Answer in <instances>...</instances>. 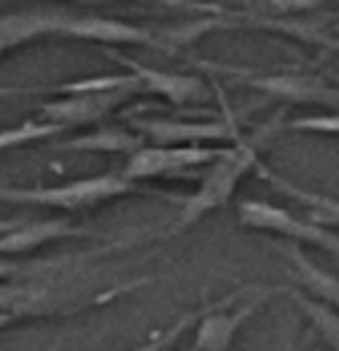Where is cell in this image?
I'll list each match as a JSON object with an SVG mask.
<instances>
[{
  "label": "cell",
  "instance_id": "6da1fadb",
  "mask_svg": "<svg viewBox=\"0 0 339 351\" xmlns=\"http://www.w3.org/2000/svg\"><path fill=\"white\" fill-rule=\"evenodd\" d=\"M285 114L287 110L282 107L280 112H275L268 121L261 128H256L251 136H244L240 141H235L230 147H225L223 157L216 159L207 171H202L199 178V188L192 195L178 199L181 202V214L173 226V230L190 228L192 223H197L199 219H204L207 214H212L218 206L228 204L230 197L238 190L240 180L244 178L251 169H259V157L264 152V147L277 136L280 131H285Z\"/></svg>",
  "mask_w": 339,
  "mask_h": 351
},
{
  "label": "cell",
  "instance_id": "7a4b0ae2",
  "mask_svg": "<svg viewBox=\"0 0 339 351\" xmlns=\"http://www.w3.org/2000/svg\"><path fill=\"white\" fill-rule=\"evenodd\" d=\"M138 193V185L119 173H100L71 180L55 188H0V202L50 206V209L79 211Z\"/></svg>",
  "mask_w": 339,
  "mask_h": 351
},
{
  "label": "cell",
  "instance_id": "3957f363",
  "mask_svg": "<svg viewBox=\"0 0 339 351\" xmlns=\"http://www.w3.org/2000/svg\"><path fill=\"white\" fill-rule=\"evenodd\" d=\"M238 221L240 226L259 233H273L285 237L294 245H311L318 250L335 254L339 259V235L330 228L313 223L311 219H299L287 209L264 199H240L238 202Z\"/></svg>",
  "mask_w": 339,
  "mask_h": 351
},
{
  "label": "cell",
  "instance_id": "277c9868",
  "mask_svg": "<svg viewBox=\"0 0 339 351\" xmlns=\"http://www.w3.org/2000/svg\"><path fill=\"white\" fill-rule=\"evenodd\" d=\"M209 69L225 71V74L240 76V84L254 88L264 95L277 97L287 105H318L339 112V86L327 81L325 76L316 74H297V71H282V74H259L238 66H214L204 62ZM202 64V66H204Z\"/></svg>",
  "mask_w": 339,
  "mask_h": 351
},
{
  "label": "cell",
  "instance_id": "5b68a950",
  "mask_svg": "<svg viewBox=\"0 0 339 351\" xmlns=\"http://www.w3.org/2000/svg\"><path fill=\"white\" fill-rule=\"evenodd\" d=\"M225 147H154L145 145L136 154H131L121 176L131 183L140 180H178L194 178L199 180V169L212 167L216 159H221Z\"/></svg>",
  "mask_w": 339,
  "mask_h": 351
},
{
  "label": "cell",
  "instance_id": "8992f818",
  "mask_svg": "<svg viewBox=\"0 0 339 351\" xmlns=\"http://www.w3.org/2000/svg\"><path fill=\"white\" fill-rule=\"evenodd\" d=\"M131 126L138 136L147 138L154 147H202V143L240 141L238 128L230 117L209 121H188L168 117H133Z\"/></svg>",
  "mask_w": 339,
  "mask_h": 351
},
{
  "label": "cell",
  "instance_id": "52a82bcc",
  "mask_svg": "<svg viewBox=\"0 0 339 351\" xmlns=\"http://www.w3.org/2000/svg\"><path fill=\"white\" fill-rule=\"evenodd\" d=\"M138 88H114V90H95L84 93V95L62 97V100L43 102L38 107L45 121L58 123L66 131L74 126H88V123H100L102 119L114 114L119 107L128 105L133 95H138Z\"/></svg>",
  "mask_w": 339,
  "mask_h": 351
},
{
  "label": "cell",
  "instance_id": "ba28073f",
  "mask_svg": "<svg viewBox=\"0 0 339 351\" xmlns=\"http://www.w3.org/2000/svg\"><path fill=\"white\" fill-rule=\"evenodd\" d=\"M76 14L66 10H19L0 14V58L45 36L74 34Z\"/></svg>",
  "mask_w": 339,
  "mask_h": 351
},
{
  "label": "cell",
  "instance_id": "9c48e42d",
  "mask_svg": "<svg viewBox=\"0 0 339 351\" xmlns=\"http://www.w3.org/2000/svg\"><path fill=\"white\" fill-rule=\"evenodd\" d=\"M105 55L126 66L128 74H133L140 81L142 90H150L154 95L166 97V100L176 107L204 105V102L212 100V93H209L207 84H204L199 76H185V74H173V71L152 69V66L128 58V55H123L114 48H105Z\"/></svg>",
  "mask_w": 339,
  "mask_h": 351
},
{
  "label": "cell",
  "instance_id": "30bf717a",
  "mask_svg": "<svg viewBox=\"0 0 339 351\" xmlns=\"http://www.w3.org/2000/svg\"><path fill=\"white\" fill-rule=\"evenodd\" d=\"M69 292L40 282H0V313L17 318H45L79 308Z\"/></svg>",
  "mask_w": 339,
  "mask_h": 351
},
{
  "label": "cell",
  "instance_id": "8fae6325",
  "mask_svg": "<svg viewBox=\"0 0 339 351\" xmlns=\"http://www.w3.org/2000/svg\"><path fill=\"white\" fill-rule=\"evenodd\" d=\"M282 287H264V292L251 297L242 306H235L230 313H216L214 308H204L202 321L194 332V351H230L238 330L264 306V302L273 292H280Z\"/></svg>",
  "mask_w": 339,
  "mask_h": 351
},
{
  "label": "cell",
  "instance_id": "7c38bea8",
  "mask_svg": "<svg viewBox=\"0 0 339 351\" xmlns=\"http://www.w3.org/2000/svg\"><path fill=\"white\" fill-rule=\"evenodd\" d=\"M275 250L290 263V276L297 280V287L306 290V294H311L313 299L327 304L339 313V278L335 273L325 271L313 259H308L294 242H275Z\"/></svg>",
  "mask_w": 339,
  "mask_h": 351
},
{
  "label": "cell",
  "instance_id": "4fadbf2b",
  "mask_svg": "<svg viewBox=\"0 0 339 351\" xmlns=\"http://www.w3.org/2000/svg\"><path fill=\"white\" fill-rule=\"evenodd\" d=\"M88 230L69 223L66 219L53 221H24L19 228L0 235V254L10 259L12 254H27V252L40 250L48 242L69 240V237H86Z\"/></svg>",
  "mask_w": 339,
  "mask_h": 351
},
{
  "label": "cell",
  "instance_id": "5bb4252c",
  "mask_svg": "<svg viewBox=\"0 0 339 351\" xmlns=\"http://www.w3.org/2000/svg\"><path fill=\"white\" fill-rule=\"evenodd\" d=\"M259 176L266 180V183H271L277 193L287 195V197L297 199L299 204H304L308 209V219L313 221V223L323 226V228H339V197H332V195H325V193H316V190H308V188H301V185L292 183L290 178H285V176L275 173L273 169L264 167V164H259Z\"/></svg>",
  "mask_w": 339,
  "mask_h": 351
},
{
  "label": "cell",
  "instance_id": "9a60e30c",
  "mask_svg": "<svg viewBox=\"0 0 339 351\" xmlns=\"http://www.w3.org/2000/svg\"><path fill=\"white\" fill-rule=\"evenodd\" d=\"M55 147L74 149V152H123L131 157L140 147H145V138L112 126V128H97L92 133H86V136H76Z\"/></svg>",
  "mask_w": 339,
  "mask_h": 351
},
{
  "label": "cell",
  "instance_id": "2e32d148",
  "mask_svg": "<svg viewBox=\"0 0 339 351\" xmlns=\"http://www.w3.org/2000/svg\"><path fill=\"white\" fill-rule=\"evenodd\" d=\"M282 292L311 318L313 328L318 330V335L323 337V342L327 344L332 351H339V313L335 308H330L327 304L313 299L311 294H306L304 290H299L297 285L292 287H282Z\"/></svg>",
  "mask_w": 339,
  "mask_h": 351
},
{
  "label": "cell",
  "instance_id": "e0dca14e",
  "mask_svg": "<svg viewBox=\"0 0 339 351\" xmlns=\"http://www.w3.org/2000/svg\"><path fill=\"white\" fill-rule=\"evenodd\" d=\"M64 133V128L58 126V123L50 121H22L19 126L12 128H3L0 131V152L5 149H14L29 145V143H38V141H48V138H55Z\"/></svg>",
  "mask_w": 339,
  "mask_h": 351
},
{
  "label": "cell",
  "instance_id": "ac0fdd59",
  "mask_svg": "<svg viewBox=\"0 0 339 351\" xmlns=\"http://www.w3.org/2000/svg\"><path fill=\"white\" fill-rule=\"evenodd\" d=\"M285 131L318 133V136H339V112L297 117V119H292V121L285 123Z\"/></svg>",
  "mask_w": 339,
  "mask_h": 351
},
{
  "label": "cell",
  "instance_id": "d6986e66",
  "mask_svg": "<svg viewBox=\"0 0 339 351\" xmlns=\"http://www.w3.org/2000/svg\"><path fill=\"white\" fill-rule=\"evenodd\" d=\"M55 261H34V263H22V261H12V259H3L0 256V282H12L17 276L24 273H36L45 266H53Z\"/></svg>",
  "mask_w": 339,
  "mask_h": 351
},
{
  "label": "cell",
  "instance_id": "ffe728a7",
  "mask_svg": "<svg viewBox=\"0 0 339 351\" xmlns=\"http://www.w3.org/2000/svg\"><path fill=\"white\" fill-rule=\"evenodd\" d=\"M192 321H194V313H192V316H185V318H181V321H178L176 325H173V328H168L164 335H159L157 339H152V342L142 344V347H138V349H133V351H162V349H166L168 344H171L173 339H176L178 335H181V330L188 328V325L192 323Z\"/></svg>",
  "mask_w": 339,
  "mask_h": 351
},
{
  "label": "cell",
  "instance_id": "44dd1931",
  "mask_svg": "<svg viewBox=\"0 0 339 351\" xmlns=\"http://www.w3.org/2000/svg\"><path fill=\"white\" fill-rule=\"evenodd\" d=\"M24 223V219H0V235L10 233V230L19 228Z\"/></svg>",
  "mask_w": 339,
  "mask_h": 351
},
{
  "label": "cell",
  "instance_id": "7402d4cb",
  "mask_svg": "<svg viewBox=\"0 0 339 351\" xmlns=\"http://www.w3.org/2000/svg\"><path fill=\"white\" fill-rule=\"evenodd\" d=\"M19 318L17 316H10V313H0V330H5V328H10L12 323H17Z\"/></svg>",
  "mask_w": 339,
  "mask_h": 351
},
{
  "label": "cell",
  "instance_id": "603a6c76",
  "mask_svg": "<svg viewBox=\"0 0 339 351\" xmlns=\"http://www.w3.org/2000/svg\"><path fill=\"white\" fill-rule=\"evenodd\" d=\"M332 79H335V84L339 86V74H335V76H332Z\"/></svg>",
  "mask_w": 339,
  "mask_h": 351
},
{
  "label": "cell",
  "instance_id": "cb8c5ba5",
  "mask_svg": "<svg viewBox=\"0 0 339 351\" xmlns=\"http://www.w3.org/2000/svg\"><path fill=\"white\" fill-rule=\"evenodd\" d=\"M290 351H294V349H290Z\"/></svg>",
  "mask_w": 339,
  "mask_h": 351
},
{
  "label": "cell",
  "instance_id": "d4e9b609",
  "mask_svg": "<svg viewBox=\"0 0 339 351\" xmlns=\"http://www.w3.org/2000/svg\"><path fill=\"white\" fill-rule=\"evenodd\" d=\"M287 351H290V349H287Z\"/></svg>",
  "mask_w": 339,
  "mask_h": 351
}]
</instances>
